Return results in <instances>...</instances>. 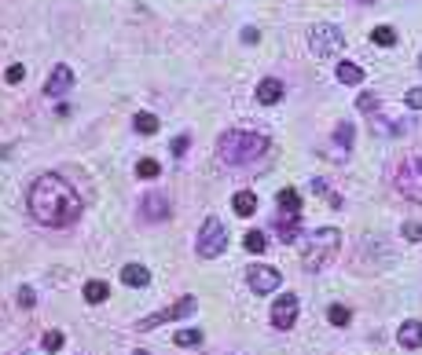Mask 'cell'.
Masks as SVG:
<instances>
[{
    "instance_id": "cell-15",
    "label": "cell",
    "mask_w": 422,
    "mask_h": 355,
    "mask_svg": "<svg viewBox=\"0 0 422 355\" xmlns=\"http://www.w3.org/2000/svg\"><path fill=\"white\" fill-rule=\"evenodd\" d=\"M353 125L349 121H338L334 128V147H338V158H349V150H353Z\"/></svg>"
},
{
    "instance_id": "cell-2",
    "label": "cell",
    "mask_w": 422,
    "mask_h": 355,
    "mask_svg": "<svg viewBox=\"0 0 422 355\" xmlns=\"http://www.w3.org/2000/svg\"><path fill=\"white\" fill-rule=\"evenodd\" d=\"M272 150V139L261 136V132H242V128H231V132H224L217 139V154L224 165H253V161H261Z\"/></svg>"
},
{
    "instance_id": "cell-14",
    "label": "cell",
    "mask_w": 422,
    "mask_h": 355,
    "mask_svg": "<svg viewBox=\"0 0 422 355\" xmlns=\"http://www.w3.org/2000/svg\"><path fill=\"white\" fill-rule=\"evenodd\" d=\"M397 341H400V348H422V322L408 319L404 326L397 330Z\"/></svg>"
},
{
    "instance_id": "cell-5",
    "label": "cell",
    "mask_w": 422,
    "mask_h": 355,
    "mask_svg": "<svg viewBox=\"0 0 422 355\" xmlns=\"http://www.w3.org/2000/svg\"><path fill=\"white\" fill-rule=\"evenodd\" d=\"M345 48V34L338 26H331V23H316V26H309V51L316 59H331V56H338V51Z\"/></svg>"
},
{
    "instance_id": "cell-35",
    "label": "cell",
    "mask_w": 422,
    "mask_h": 355,
    "mask_svg": "<svg viewBox=\"0 0 422 355\" xmlns=\"http://www.w3.org/2000/svg\"><path fill=\"white\" fill-rule=\"evenodd\" d=\"M356 4H375V0H356Z\"/></svg>"
},
{
    "instance_id": "cell-1",
    "label": "cell",
    "mask_w": 422,
    "mask_h": 355,
    "mask_svg": "<svg viewBox=\"0 0 422 355\" xmlns=\"http://www.w3.org/2000/svg\"><path fill=\"white\" fill-rule=\"evenodd\" d=\"M30 212H34L37 223H45V228H70L73 220L81 217V195L73 191L70 180H62L59 172H40L34 180V187H30Z\"/></svg>"
},
{
    "instance_id": "cell-19",
    "label": "cell",
    "mask_w": 422,
    "mask_h": 355,
    "mask_svg": "<svg viewBox=\"0 0 422 355\" xmlns=\"http://www.w3.org/2000/svg\"><path fill=\"white\" fill-rule=\"evenodd\" d=\"M84 300H89V304H103V300L110 297V286L107 282H99V278H92V282H84Z\"/></svg>"
},
{
    "instance_id": "cell-3",
    "label": "cell",
    "mask_w": 422,
    "mask_h": 355,
    "mask_svg": "<svg viewBox=\"0 0 422 355\" xmlns=\"http://www.w3.org/2000/svg\"><path fill=\"white\" fill-rule=\"evenodd\" d=\"M338 245H342V234H338V228H320V231H312L309 242H305V253H301L305 271H323V267L331 264V256L338 253Z\"/></svg>"
},
{
    "instance_id": "cell-33",
    "label": "cell",
    "mask_w": 422,
    "mask_h": 355,
    "mask_svg": "<svg viewBox=\"0 0 422 355\" xmlns=\"http://www.w3.org/2000/svg\"><path fill=\"white\" fill-rule=\"evenodd\" d=\"M404 103L411 106V110H422V88H408L404 92Z\"/></svg>"
},
{
    "instance_id": "cell-9",
    "label": "cell",
    "mask_w": 422,
    "mask_h": 355,
    "mask_svg": "<svg viewBox=\"0 0 422 355\" xmlns=\"http://www.w3.org/2000/svg\"><path fill=\"white\" fill-rule=\"evenodd\" d=\"M272 322H276V330H290L294 322H298V297L294 293L276 297V304H272Z\"/></svg>"
},
{
    "instance_id": "cell-6",
    "label": "cell",
    "mask_w": 422,
    "mask_h": 355,
    "mask_svg": "<svg viewBox=\"0 0 422 355\" xmlns=\"http://www.w3.org/2000/svg\"><path fill=\"white\" fill-rule=\"evenodd\" d=\"M195 308H198V300H195V297H180L176 304H169V308H162V311H154V315H143L132 330L151 333L154 326H162V322H180V319H187V315H195Z\"/></svg>"
},
{
    "instance_id": "cell-29",
    "label": "cell",
    "mask_w": 422,
    "mask_h": 355,
    "mask_svg": "<svg viewBox=\"0 0 422 355\" xmlns=\"http://www.w3.org/2000/svg\"><path fill=\"white\" fill-rule=\"evenodd\" d=\"M19 304H23V308H34V304H37L34 286H19Z\"/></svg>"
},
{
    "instance_id": "cell-25",
    "label": "cell",
    "mask_w": 422,
    "mask_h": 355,
    "mask_svg": "<svg viewBox=\"0 0 422 355\" xmlns=\"http://www.w3.org/2000/svg\"><path fill=\"white\" fill-rule=\"evenodd\" d=\"M180 348H195V344H202V330H176V337H173Z\"/></svg>"
},
{
    "instance_id": "cell-27",
    "label": "cell",
    "mask_w": 422,
    "mask_h": 355,
    "mask_svg": "<svg viewBox=\"0 0 422 355\" xmlns=\"http://www.w3.org/2000/svg\"><path fill=\"white\" fill-rule=\"evenodd\" d=\"M356 110H364V114H375V110H378V95H375V92H364L360 99H356Z\"/></svg>"
},
{
    "instance_id": "cell-26",
    "label": "cell",
    "mask_w": 422,
    "mask_h": 355,
    "mask_svg": "<svg viewBox=\"0 0 422 355\" xmlns=\"http://www.w3.org/2000/svg\"><path fill=\"white\" fill-rule=\"evenodd\" d=\"M371 121H375V132H382V136H400V132H404V128H400V125H389L386 121V117H371Z\"/></svg>"
},
{
    "instance_id": "cell-18",
    "label": "cell",
    "mask_w": 422,
    "mask_h": 355,
    "mask_svg": "<svg viewBox=\"0 0 422 355\" xmlns=\"http://www.w3.org/2000/svg\"><path fill=\"white\" fill-rule=\"evenodd\" d=\"M231 209H235L239 217H253V212H257V195H253V191H239V195L231 198Z\"/></svg>"
},
{
    "instance_id": "cell-24",
    "label": "cell",
    "mask_w": 422,
    "mask_h": 355,
    "mask_svg": "<svg viewBox=\"0 0 422 355\" xmlns=\"http://www.w3.org/2000/svg\"><path fill=\"white\" fill-rule=\"evenodd\" d=\"M327 319H331V326H349V322H353V311L342 308V304H331V308H327Z\"/></svg>"
},
{
    "instance_id": "cell-8",
    "label": "cell",
    "mask_w": 422,
    "mask_h": 355,
    "mask_svg": "<svg viewBox=\"0 0 422 355\" xmlns=\"http://www.w3.org/2000/svg\"><path fill=\"white\" fill-rule=\"evenodd\" d=\"M246 282H250V289L253 293H276L279 289V282H283V275H279V267H268V264H257V267H250L246 271Z\"/></svg>"
},
{
    "instance_id": "cell-22",
    "label": "cell",
    "mask_w": 422,
    "mask_h": 355,
    "mask_svg": "<svg viewBox=\"0 0 422 355\" xmlns=\"http://www.w3.org/2000/svg\"><path fill=\"white\" fill-rule=\"evenodd\" d=\"M242 245H246V253H265L268 249V238H265V231H246Z\"/></svg>"
},
{
    "instance_id": "cell-12",
    "label": "cell",
    "mask_w": 422,
    "mask_h": 355,
    "mask_svg": "<svg viewBox=\"0 0 422 355\" xmlns=\"http://www.w3.org/2000/svg\"><path fill=\"white\" fill-rule=\"evenodd\" d=\"M272 228H276L279 242H294V238L301 234V212H294V209H279V212H276V220H272Z\"/></svg>"
},
{
    "instance_id": "cell-13",
    "label": "cell",
    "mask_w": 422,
    "mask_h": 355,
    "mask_svg": "<svg viewBox=\"0 0 422 355\" xmlns=\"http://www.w3.org/2000/svg\"><path fill=\"white\" fill-rule=\"evenodd\" d=\"M283 95H287V88H283L279 77H265L257 84V103H265V106H276Z\"/></svg>"
},
{
    "instance_id": "cell-11",
    "label": "cell",
    "mask_w": 422,
    "mask_h": 355,
    "mask_svg": "<svg viewBox=\"0 0 422 355\" xmlns=\"http://www.w3.org/2000/svg\"><path fill=\"white\" fill-rule=\"evenodd\" d=\"M140 217L147 223H158V220H169V198L162 191H151V195L140 198Z\"/></svg>"
},
{
    "instance_id": "cell-32",
    "label": "cell",
    "mask_w": 422,
    "mask_h": 355,
    "mask_svg": "<svg viewBox=\"0 0 422 355\" xmlns=\"http://www.w3.org/2000/svg\"><path fill=\"white\" fill-rule=\"evenodd\" d=\"M59 348H62V333L59 330L45 333V352H59Z\"/></svg>"
},
{
    "instance_id": "cell-7",
    "label": "cell",
    "mask_w": 422,
    "mask_h": 355,
    "mask_svg": "<svg viewBox=\"0 0 422 355\" xmlns=\"http://www.w3.org/2000/svg\"><path fill=\"white\" fill-rule=\"evenodd\" d=\"M397 191H400V195H404L408 201L422 206V154L408 158L404 165L397 169Z\"/></svg>"
},
{
    "instance_id": "cell-10",
    "label": "cell",
    "mask_w": 422,
    "mask_h": 355,
    "mask_svg": "<svg viewBox=\"0 0 422 355\" xmlns=\"http://www.w3.org/2000/svg\"><path fill=\"white\" fill-rule=\"evenodd\" d=\"M67 92H73V70L67 66V62H59V66L48 73V81H45V95H51V99H62Z\"/></svg>"
},
{
    "instance_id": "cell-37",
    "label": "cell",
    "mask_w": 422,
    "mask_h": 355,
    "mask_svg": "<svg viewBox=\"0 0 422 355\" xmlns=\"http://www.w3.org/2000/svg\"><path fill=\"white\" fill-rule=\"evenodd\" d=\"M419 66H422V56H419Z\"/></svg>"
},
{
    "instance_id": "cell-21",
    "label": "cell",
    "mask_w": 422,
    "mask_h": 355,
    "mask_svg": "<svg viewBox=\"0 0 422 355\" xmlns=\"http://www.w3.org/2000/svg\"><path fill=\"white\" fill-rule=\"evenodd\" d=\"M371 40H375L378 48H393L397 45V29L393 26H375L371 29Z\"/></svg>"
},
{
    "instance_id": "cell-36",
    "label": "cell",
    "mask_w": 422,
    "mask_h": 355,
    "mask_svg": "<svg viewBox=\"0 0 422 355\" xmlns=\"http://www.w3.org/2000/svg\"><path fill=\"white\" fill-rule=\"evenodd\" d=\"M132 355H151V352H132Z\"/></svg>"
},
{
    "instance_id": "cell-34",
    "label": "cell",
    "mask_w": 422,
    "mask_h": 355,
    "mask_svg": "<svg viewBox=\"0 0 422 355\" xmlns=\"http://www.w3.org/2000/svg\"><path fill=\"white\" fill-rule=\"evenodd\" d=\"M239 40H242V45H257V40H261V34H257V29H253V26H246V29H242V34H239Z\"/></svg>"
},
{
    "instance_id": "cell-30",
    "label": "cell",
    "mask_w": 422,
    "mask_h": 355,
    "mask_svg": "<svg viewBox=\"0 0 422 355\" xmlns=\"http://www.w3.org/2000/svg\"><path fill=\"white\" fill-rule=\"evenodd\" d=\"M23 77H26V66H19V62H15V66H8V70H4V81H8V84H19Z\"/></svg>"
},
{
    "instance_id": "cell-16",
    "label": "cell",
    "mask_w": 422,
    "mask_h": 355,
    "mask_svg": "<svg viewBox=\"0 0 422 355\" xmlns=\"http://www.w3.org/2000/svg\"><path fill=\"white\" fill-rule=\"evenodd\" d=\"M121 282H125V286H136V289H140V286H147V282H151V271H147L143 264H125V267H121Z\"/></svg>"
},
{
    "instance_id": "cell-4",
    "label": "cell",
    "mask_w": 422,
    "mask_h": 355,
    "mask_svg": "<svg viewBox=\"0 0 422 355\" xmlns=\"http://www.w3.org/2000/svg\"><path fill=\"white\" fill-rule=\"evenodd\" d=\"M195 249H198V256H202V260H217V256L228 249V231H224V223H220V217H206V220H202Z\"/></svg>"
},
{
    "instance_id": "cell-28",
    "label": "cell",
    "mask_w": 422,
    "mask_h": 355,
    "mask_svg": "<svg viewBox=\"0 0 422 355\" xmlns=\"http://www.w3.org/2000/svg\"><path fill=\"white\" fill-rule=\"evenodd\" d=\"M187 143H191V136H187V132L176 136L173 143H169V150H173V158H184V154H187Z\"/></svg>"
},
{
    "instance_id": "cell-23",
    "label": "cell",
    "mask_w": 422,
    "mask_h": 355,
    "mask_svg": "<svg viewBox=\"0 0 422 355\" xmlns=\"http://www.w3.org/2000/svg\"><path fill=\"white\" fill-rule=\"evenodd\" d=\"M158 172H162V165H158L154 158H140V161H136V176H140V180H158Z\"/></svg>"
},
{
    "instance_id": "cell-20",
    "label": "cell",
    "mask_w": 422,
    "mask_h": 355,
    "mask_svg": "<svg viewBox=\"0 0 422 355\" xmlns=\"http://www.w3.org/2000/svg\"><path fill=\"white\" fill-rule=\"evenodd\" d=\"M132 128L140 136H154L158 132V117L151 114V110H140V114H132Z\"/></svg>"
},
{
    "instance_id": "cell-17",
    "label": "cell",
    "mask_w": 422,
    "mask_h": 355,
    "mask_svg": "<svg viewBox=\"0 0 422 355\" xmlns=\"http://www.w3.org/2000/svg\"><path fill=\"white\" fill-rule=\"evenodd\" d=\"M334 73H338V81H342V84H360L364 81V66H360V62H338Z\"/></svg>"
},
{
    "instance_id": "cell-31",
    "label": "cell",
    "mask_w": 422,
    "mask_h": 355,
    "mask_svg": "<svg viewBox=\"0 0 422 355\" xmlns=\"http://www.w3.org/2000/svg\"><path fill=\"white\" fill-rule=\"evenodd\" d=\"M404 238H408V242H422V223L408 220V223H404Z\"/></svg>"
}]
</instances>
